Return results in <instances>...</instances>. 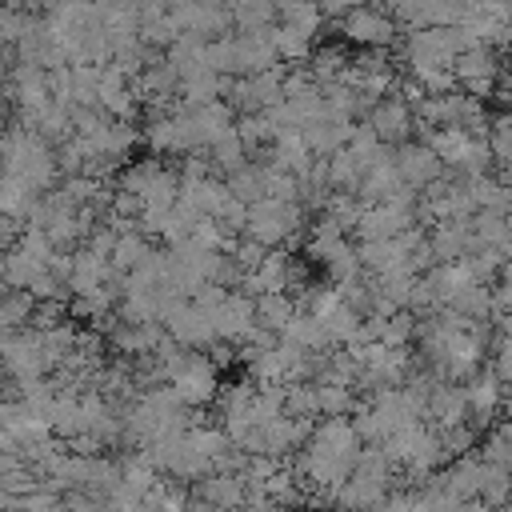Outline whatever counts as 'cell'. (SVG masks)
Wrapping results in <instances>:
<instances>
[{
  "instance_id": "1",
  "label": "cell",
  "mask_w": 512,
  "mask_h": 512,
  "mask_svg": "<svg viewBox=\"0 0 512 512\" xmlns=\"http://www.w3.org/2000/svg\"><path fill=\"white\" fill-rule=\"evenodd\" d=\"M392 168H396V176H400V184L404 188H412V192H424L428 184H436L440 176H444V164H440V156L424 144V140H408V144H400L396 148V156H392Z\"/></svg>"
},
{
  "instance_id": "2",
  "label": "cell",
  "mask_w": 512,
  "mask_h": 512,
  "mask_svg": "<svg viewBox=\"0 0 512 512\" xmlns=\"http://www.w3.org/2000/svg\"><path fill=\"white\" fill-rule=\"evenodd\" d=\"M412 124H416V112H412V104H408L404 96L388 92L384 100L372 104V120H368V128L376 132L380 144H408Z\"/></svg>"
},
{
  "instance_id": "7",
  "label": "cell",
  "mask_w": 512,
  "mask_h": 512,
  "mask_svg": "<svg viewBox=\"0 0 512 512\" xmlns=\"http://www.w3.org/2000/svg\"><path fill=\"white\" fill-rule=\"evenodd\" d=\"M492 376H496V384L504 388V396L512 392V332H500L496 336V344H492Z\"/></svg>"
},
{
  "instance_id": "5",
  "label": "cell",
  "mask_w": 512,
  "mask_h": 512,
  "mask_svg": "<svg viewBox=\"0 0 512 512\" xmlns=\"http://www.w3.org/2000/svg\"><path fill=\"white\" fill-rule=\"evenodd\" d=\"M484 144H488L492 168H500V164H512V112H500V116H492V120H488Z\"/></svg>"
},
{
  "instance_id": "3",
  "label": "cell",
  "mask_w": 512,
  "mask_h": 512,
  "mask_svg": "<svg viewBox=\"0 0 512 512\" xmlns=\"http://www.w3.org/2000/svg\"><path fill=\"white\" fill-rule=\"evenodd\" d=\"M340 28H344V36L352 40V44H364V48H384L388 40H392V32H396V20L392 16H384L380 8H348L344 16H340Z\"/></svg>"
},
{
  "instance_id": "6",
  "label": "cell",
  "mask_w": 512,
  "mask_h": 512,
  "mask_svg": "<svg viewBox=\"0 0 512 512\" xmlns=\"http://www.w3.org/2000/svg\"><path fill=\"white\" fill-rule=\"evenodd\" d=\"M508 496H512V472L500 464H484V484H480L476 500H484L488 508H500V504H508Z\"/></svg>"
},
{
  "instance_id": "4",
  "label": "cell",
  "mask_w": 512,
  "mask_h": 512,
  "mask_svg": "<svg viewBox=\"0 0 512 512\" xmlns=\"http://www.w3.org/2000/svg\"><path fill=\"white\" fill-rule=\"evenodd\" d=\"M464 400H468V424H472V428H484V424L500 412V404H504V388L496 384L492 368L468 376V384H464Z\"/></svg>"
}]
</instances>
